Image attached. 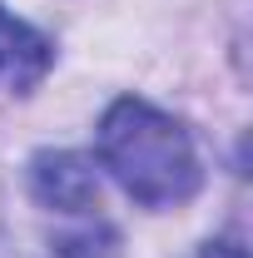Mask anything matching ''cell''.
<instances>
[{"instance_id":"5b68a950","label":"cell","mask_w":253,"mask_h":258,"mask_svg":"<svg viewBox=\"0 0 253 258\" xmlns=\"http://www.w3.org/2000/svg\"><path fill=\"white\" fill-rule=\"evenodd\" d=\"M199 258H248V253H243L233 238H214V243H204V248H199Z\"/></svg>"},{"instance_id":"3957f363","label":"cell","mask_w":253,"mask_h":258,"mask_svg":"<svg viewBox=\"0 0 253 258\" xmlns=\"http://www.w3.org/2000/svg\"><path fill=\"white\" fill-rule=\"evenodd\" d=\"M55 64V45L50 35H40L35 25L15 20L5 5H0V90L5 95H25L35 90Z\"/></svg>"},{"instance_id":"7a4b0ae2","label":"cell","mask_w":253,"mask_h":258,"mask_svg":"<svg viewBox=\"0 0 253 258\" xmlns=\"http://www.w3.org/2000/svg\"><path fill=\"white\" fill-rule=\"evenodd\" d=\"M30 194L45 209H60V214H90L99 209V169L95 159L75 154V149H45L30 159Z\"/></svg>"},{"instance_id":"6da1fadb","label":"cell","mask_w":253,"mask_h":258,"mask_svg":"<svg viewBox=\"0 0 253 258\" xmlns=\"http://www.w3.org/2000/svg\"><path fill=\"white\" fill-rule=\"evenodd\" d=\"M99 169L114 174V184L144 209L189 204L204 184V164L189 129L164 114L149 99H114L99 119Z\"/></svg>"},{"instance_id":"277c9868","label":"cell","mask_w":253,"mask_h":258,"mask_svg":"<svg viewBox=\"0 0 253 258\" xmlns=\"http://www.w3.org/2000/svg\"><path fill=\"white\" fill-rule=\"evenodd\" d=\"M55 258H119V233L114 228H85L55 243Z\"/></svg>"}]
</instances>
